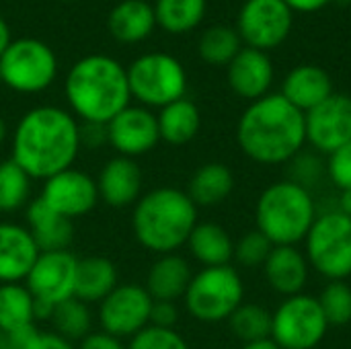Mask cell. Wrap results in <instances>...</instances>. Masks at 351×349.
<instances>
[{
	"instance_id": "cell-25",
	"label": "cell",
	"mask_w": 351,
	"mask_h": 349,
	"mask_svg": "<svg viewBox=\"0 0 351 349\" xmlns=\"http://www.w3.org/2000/svg\"><path fill=\"white\" fill-rule=\"evenodd\" d=\"M107 27L117 41L138 43L146 39L156 27L154 6L146 0H123L111 8Z\"/></svg>"
},
{
	"instance_id": "cell-46",
	"label": "cell",
	"mask_w": 351,
	"mask_h": 349,
	"mask_svg": "<svg viewBox=\"0 0 351 349\" xmlns=\"http://www.w3.org/2000/svg\"><path fill=\"white\" fill-rule=\"evenodd\" d=\"M339 212L351 218V189L341 191V195H339Z\"/></svg>"
},
{
	"instance_id": "cell-34",
	"label": "cell",
	"mask_w": 351,
	"mask_h": 349,
	"mask_svg": "<svg viewBox=\"0 0 351 349\" xmlns=\"http://www.w3.org/2000/svg\"><path fill=\"white\" fill-rule=\"evenodd\" d=\"M234 337L245 344L271 337V313L259 304H241L228 319Z\"/></svg>"
},
{
	"instance_id": "cell-21",
	"label": "cell",
	"mask_w": 351,
	"mask_h": 349,
	"mask_svg": "<svg viewBox=\"0 0 351 349\" xmlns=\"http://www.w3.org/2000/svg\"><path fill=\"white\" fill-rule=\"evenodd\" d=\"M333 95V82L327 70L315 64H302L288 72L282 84V97H286L296 109L308 113Z\"/></svg>"
},
{
	"instance_id": "cell-13",
	"label": "cell",
	"mask_w": 351,
	"mask_h": 349,
	"mask_svg": "<svg viewBox=\"0 0 351 349\" xmlns=\"http://www.w3.org/2000/svg\"><path fill=\"white\" fill-rule=\"evenodd\" d=\"M39 197L60 216L68 220L82 218L90 214L99 200L97 179L80 169H66L43 181Z\"/></svg>"
},
{
	"instance_id": "cell-9",
	"label": "cell",
	"mask_w": 351,
	"mask_h": 349,
	"mask_svg": "<svg viewBox=\"0 0 351 349\" xmlns=\"http://www.w3.org/2000/svg\"><path fill=\"white\" fill-rule=\"evenodd\" d=\"M306 261L331 282L351 276V218L339 210L317 216L306 239Z\"/></svg>"
},
{
	"instance_id": "cell-36",
	"label": "cell",
	"mask_w": 351,
	"mask_h": 349,
	"mask_svg": "<svg viewBox=\"0 0 351 349\" xmlns=\"http://www.w3.org/2000/svg\"><path fill=\"white\" fill-rule=\"evenodd\" d=\"M271 249H274V245L263 232L251 230L234 245L232 259H237V263L243 267H263Z\"/></svg>"
},
{
	"instance_id": "cell-17",
	"label": "cell",
	"mask_w": 351,
	"mask_h": 349,
	"mask_svg": "<svg viewBox=\"0 0 351 349\" xmlns=\"http://www.w3.org/2000/svg\"><path fill=\"white\" fill-rule=\"evenodd\" d=\"M142 169L136 158L115 154L99 171V200L109 208H130L142 197Z\"/></svg>"
},
{
	"instance_id": "cell-31",
	"label": "cell",
	"mask_w": 351,
	"mask_h": 349,
	"mask_svg": "<svg viewBox=\"0 0 351 349\" xmlns=\"http://www.w3.org/2000/svg\"><path fill=\"white\" fill-rule=\"evenodd\" d=\"M33 179L12 160H0V214H14L31 202Z\"/></svg>"
},
{
	"instance_id": "cell-38",
	"label": "cell",
	"mask_w": 351,
	"mask_h": 349,
	"mask_svg": "<svg viewBox=\"0 0 351 349\" xmlns=\"http://www.w3.org/2000/svg\"><path fill=\"white\" fill-rule=\"evenodd\" d=\"M128 349H189L187 341L175 329H160L148 325L130 339Z\"/></svg>"
},
{
	"instance_id": "cell-11",
	"label": "cell",
	"mask_w": 351,
	"mask_h": 349,
	"mask_svg": "<svg viewBox=\"0 0 351 349\" xmlns=\"http://www.w3.org/2000/svg\"><path fill=\"white\" fill-rule=\"evenodd\" d=\"M294 23V10L284 0H247L237 16V33L247 47L269 51L280 47Z\"/></svg>"
},
{
	"instance_id": "cell-37",
	"label": "cell",
	"mask_w": 351,
	"mask_h": 349,
	"mask_svg": "<svg viewBox=\"0 0 351 349\" xmlns=\"http://www.w3.org/2000/svg\"><path fill=\"white\" fill-rule=\"evenodd\" d=\"M325 175H327V165L313 152H298L290 160V179L288 181H292L308 191H311V187L321 183V179Z\"/></svg>"
},
{
	"instance_id": "cell-50",
	"label": "cell",
	"mask_w": 351,
	"mask_h": 349,
	"mask_svg": "<svg viewBox=\"0 0 351 349\" xmlns=\"http://www.w3.org/2000/svg\"><path fill=\"white\" fill-rule=\"evenodd\" d=\"M0 84H2V78H0Z\"/></svg>"
},
{
	"instance_id": "cell-1",
	"label": "cell",
	"mask_w": 351,
	"mask_h": 349,
	"mask_svg": "<svg viewBox=\"0 0 351 349\" xmlns=\"http://www.w3.org/2000/svg\"><path fill=\"white\" fill-rule=\"evenodd\" d=\"M80 150L78 119L56 105L29 109L10 138V158L33 181H45L74 167Z\"/></svg>"
},
{
	"instance_id": "cell-7",
	"label": "cell",
	"mask_w": 351,
	"mask_h": 349,
	"mask_svg": "<svg viewBox=\"0 0 351 349\" xmlns=\"http://www.w3.org/2000/svg\"><path fill=\"white\" fill-rule=\"evenodd\" d=\"M132 97L142 107H158L179 101L187 91V74L183 64L165 51H150L132 62L128 68Z\"/></svg>"
},
{
	"instance_id": "cell-32",
	"label": "cell",
	"mask_w": 351,
	"mask_h": 349,
	"mask_svg": "<svg viewBox=\"0 0 351 349\" xmlns=\"http://www.w3.org/2000/svg\"><path fill=\"white\" fill-rule=\"evenodd\" d=\"M49 323L53 327V333L72 344L84 339L93 331V315L88 304L80 302L74 296L53 306Z\"/></svg>"
},
{
	"instance_id": "cell-45",
	"label": "cell",
	"mask_w": 351,
	"mask_h": 349,
	"mask_svg": "<svg viewBox=\"0 0 351 349\" xmlns=\"http://www.w3.org/2000/svg\"><path fill=\"white\" fill-rule=\"evenodd\" d=\"M10 29H8V25H6V21L0 16V56L6 51V47L10 45Z\"/></svg>"
},
{
	"instance_id": "cell-43",
	"label": "cell",
	"mask_w": 351,
	"mask_h": 349,
	"mask_svg": "<svg viewBox=\"0 0 351 349\" xmlns=\"http://www.w3.org/2000/svg\"><path fill=\"white\" fill-rule=\"evenodd\" d=\"M76 349H128L121 339L105 333V331H90L84 339L78 341Z\"/></svg>"
},
{
	"instance_id": "cell-35",
	"label": "cell",
	"mask_w": 351,
	"mask_h": 349,
	"mask_svg": "<svg viewBox=\"0 0 351 349\" xmlns=\"http://www.w3.org/2000/svg\"><path fill=\"white\" fill-rule=\"evenodd\" d=\"M319 304L329 325H348L351 321V286L346 282H331L323 290Z\"/></svg>"
},
{
	"instance_id": "cell-22",
	"label": "cell",
	"mask_w": 351,
	"mask_h": 349,
	"mask_svg": "<svg viewBox=\"0 0 351 349\" xmlns=\"http://www.w3.org/2000/svg\"><path fill=\"white\" fill-rule=\"evenodd\" d=\"M267 284L282 296L302 294L308 282V261L306 255L296 247H274L263 265Z\"/></svg>"
},
{
	"instance_id": "cell-5",
	"label": "cell",
	"mask_w": 351,
	"mask_h": 349,
	"mask_svg": "<svg viewBox=\"0 0 351 349\" xmlns=\"http://www.w3.org/2000/svg\"><path fill=\"white\" fill-rule=\"evenodd\" d=\"M255 218L257 230L263 232L274 247H296L306 239L317 220V206L308 189L286 179L269 185L261 193Z\"/></svg>"
},
{
	"instance_id": "cell-15",
	"label": "cell",
	"mask_w": 351,
	"mask_h": 349,
	"mask_svg": "<svg viewBox=\"0 0 351 349\" xmlns=\"http://www.w3.org/2000/svg\"><path fill=\"white\" fill-rule=\"evenodd\" d=\"M107 138L119 156H144L160 142L156 115L148 107L128 105L107 123Z\"/></svg>"
},
{
	"instance_id": "cell-49",
	"label": "cell",
	"mask_w": 351,
	"mask_h": 349,
	"mask_svg": "<svg viewBox=\"0 0 351 349\" xmlns=\"http://www.w3.org/2000/svg\"><path fill=\"white\" fill-rule=\"evenodd\" d=\"M6 138H8V128H6V121L0 117V146L6 142Z\"/></svg>"
},
{
	"instance_id": "cell-14",
	"label": "cell",
	"mask_w": 351,
	"mask_h": 349,
	"mask_svg": "<svg viewBox=\"0 0 351 349\" xmlns=\"http://www.w3.org/2000/svg\"><path fill=\"white\" fill-rule=\"evenodd\" d=\"M78 259L70 251H45L39 253L33 263L25 286L33 298L47 304H60L74 296Z\"/></svg>"
},
{
	"instance_id": "cell-24",
	"label": "cell",
	"mask_w": 351,
	"mask_h": 349,
	"mask_svg": "<svg viewBox=\"0 0 351 349\" xmlns=\"http://www.w3.org/2000/svg\"><path fill=\"white\" fill-rule=\"evenodd\" d=\"M117 267L111 259L101 255H90L78 259L74 298L84 304H99L117 286Z\"/></svg>"
},
{
	"instance_id": "cell-27",
	"label": "cell",
	"mask_w": 351,
	"mask_h": 349,
	"mask_svg": "<svg viewBox=\"0 0 351 349\" xmlns=\"http://www.w3.org/2000/svg\"><path fill=\"white\" fill-rule=\"evenodd\" d=\"M187 247L204 267L228 265L234 257V243L230 234L214 222H197L187 239Z\"/></svg>"
},
{
	"instance_id": "cell-18",
	"label": "cell",
	"mask_w": 351,
	"mask_h": 349,
	"mask_svg": "<svg viewBox=\"0 0 351 349\" xmlns=\"http://www.w3.org/2000/svg\"><path fill=\"white\" fill-rule=\"evenodd\" d=\"M39 253L27 226L0 222V284L25 282Z\"/></svg>"
},
{
	"instance_id": "cell-44",
	"label": "cell",
	"mask_w": 351,
	"mask_h": 349,
	"mask_svg": "<svg viewBox=\"0 0 351 349\" xmlns=\"http://www.w3.org/2000/svg\"><path fill=\"white\" fill-rule=\"evenodd\" d=\"M294 12H317L325 8L331 0H284Z\"/></svg>"
},
{
	"instance_id": "cell-41",
	"label": "cell",
	"mask_w": 351,
	"mask_h": 349,
	"mask_svg": "<svg viewBox=\"0 0 351 349\" xmlns=\"http://www.w3.org/2000/svg\"><path fill=\"white\" fill-rule=\"evenodd\" d=\"M177 321H179V311H177L175 302L154 300L152 311H150V325H152V327H160V329H175Z\"/></svg>"
},
{
	"instance_id": "cell-29",
	"label": "cell",
	"mask_w": 351,
	"mask_h": 349,
	"mask_svg": "<svg viewBox=\"0 0 351 349\" xmlns=\"http://www.w3.org/2000/svg\"><path fill=\"white\" fill-rule=\"evenodd\" d=\"M35 325V298L25 284H0V331L14 333Z\"/></svg>"
},
{
	"instance_id": "cell-48",
	"label": "cell",
	"mask_w": 351,
	"mask_h": 349,
	"mask_svg": "<svg viewBox=\"0 0 351 349\" xmlns=\"http://www.w3.org/2000/svg\"><path fill=\"white\" fill-rule=\"evenodd\" d=\"M0 349H19V346L10 339V335L0 333Z\"/></svg>"
},
{
	"instance_id": "cell-10",
	"label": "cell",
	"mask_w": 351,
	"mask_h": 349,
	"mask_svg": "<svg viewBox=\"0 0 351 349\" xmlns=\"http://www.w3.org/2000/svg\"><path fill=\"white\" fill-rule=\"evenodd\" d=\"M329 323L319 298L288 296L271 315V339L280 349H315L327 335Z\"/></svg>"
},
{
	"instance_id": "cell-2",
	"label": "cell",
	"mask_w": 351,
	"mask_h": 349,
	"mask_svg": "<svg viewBox=\"0 0 351 349\" xmlns=\"http://www.w3.org/2000/svg\"><path fill=\"white\" fill-rule=\"evenodd\" d=\"M237 142L259 165H284L302 152L306 142L304 113L282 93L253 101L239 119Z\"/></svg>"
},
{
	"instance_id": "cell-8",
	"label": "cell",
	"mask_w": 351,
	"mask_h": 349,
	"mask_svg": "<svg viewBox=\"0 0 351 349\" xmlns=\"http://www.w3.org/2000/svg\"><path fill=\"white\" fill-rule=\"evenodd\" d=\"M58 76V58L53 49L35 37L12 39L0 56V78L10 91L21 95L41 93Z\"/></svg>"
},
{
	"instance_id": "cell-51",
	"label": "cell",
	"mask_w": 351,
	"mask_h": 349,
	"mask_svg": "<svg viewBox=\"0 0 351 349\" xmlns=\"http://www.w3.org/2000/svg\"><path fill=\"white\" fill-rule=\"evenodd\" d=\"M0 333H2V331H0Z\"/></svg>"
},
{
	"instance_id": "cell-12",
	"label": "cell",
	"mask_w": 351,
	"mask_h": 349,
	"mask_svg": "<svg viewBox=\"0 0 351 349\" xmlns=\"http://www.w3.org/2000/svg\"><path fill=\"white\" fill-rule=\"evenodd\" d=\"M152 296L142 284H117L115 290L99 302L101 331L117 337L132 339L150 325Z\"/></svg>"
},
{
	"instance_id": "cell-6",
	"label": "cell",
	"mask_w": 351,
	"mask_h": 349,
	"mask_svg": "<svg viewBox=\"0 0 351 349\" xmlns=\"http://www.w3.org/2000/svg\"><path fill=\"white\" fill-rule=\"evenodd\" d=\"M245 288L239 272L230 265L204 267L197 272L185 292L187 313L202 323L228 321L243 304Z\"/></svg>"
},
{
	"instance_id": "cell-33",
	"label": "cell",
	"mask_w": 351,
	"mask_h": 349,
	"mask_svg": "<svg viewBox=\"0 0 351 349\" xmlns=\"http://www.w3.org/2000/svg\"><path fill=\"white\" fill-rule=\"evenodd\" d=\"M241 49H243V41L237 29L226 25H214L206 29L197 43V51L202 60L212 66H228Z\"/></svg>"
},
{
	"instance_id": "cell-40",
	"label": "cell",
	"mask_w": 351,
	"mask_h": 349,
	"mask_svg": "<svg viewBox=\"0 0 351 349\" xmlns=\"http://www.w3.org/2000/svg\"><path fill=\"white\" fill-rule=\"evenodd\" d=\"M101 146H109L107 123L82 121V123H80V148L97 150V148H101Z\"/></svg>"
},
{
	"instance_id": "cell-47",
	"label": "cell",
	"mask_w": 351,
	"mask_h": 349,
	"mask_svg": "<svg viewBox=\"0 0 351 349\" xmlns=\"http://www.w3.org/2000/svg\"><path fill=\"white\" fill-rule=\"evenodd\" d=\"M243 349H280L278 344L269 337V339H261V341H253V344H245Z\"/></svg>"
},
{
	"instance_id": "cell-20",
	"label": "cell",
	"mask_w": 351,
	"mask_h": 349,
	"mask_svg": "<svg viewBox=\"0 0 351 349\" xmlns=\"http://www.w3.org/2000/svg\"><path fill=\"white\" fill-rule=\"evenodd\" d=\"M27 228L41 253L45 251H68L74 239L72 220L53 212L39 195L33 197L25 208Z\"/></svg>"
},
{
	"instance_id": "cell-16",
	"label": "cell",
	"mask_w": 351,
	"mask_h": 349,
	"mask_svg": "<svg viewBox=\"0 0 351 349\" xmlns=\"http://www.w3.org/2000/svg\"><path fill=\"white\" fill-rule=\"evenodd\" d=\"M306 142L323 152L331 154L343 144L351 142V99L346 95H331L319 107L304 113Z\"/></svg>"
},
{
	"instance_id": "cell-23",
	"label": "cell",
	"mask_w": 351,
	"mask_h": 349,
	"mask_svg": "<svg viewBox=\"0 0 351 349\" xmlns=\"http://www.w3.org/2000/svg\"><path fill=\"white\" fill-rule=\"evenodd\" d=\"M191 278L193 274L187 259H183L177 253L158 255V259L150 265L146 274L144 288L148 290L152 300L177 302L179 298L185 296Z\"/></svg>"
},
{
	"instance_id": "cell-30",
	"label": "cell",
	"mask_w": 351,
	"mask_h": 349,
	"mask_svg": "<svg viewBox=\"0 0 351 349\" xmlns=\"http://www.w3.org/2000/svg\"><path fill=\"white\" fill-rule=\"evenodd\" d=\"M206 6V0H156V25L169 33H187L204 21Z\"/></svg>"
},
{
	"instance_id": "cell-42",
	"label": "cell",
	"mask_w": 351,
	"mask_h": 349,
	"mask_svg": "<svg viewBox=\"0 0 351 349\" xmlns=\"http://www.w3.org/2000/svg\"><path fill=\"white\" fill-rule=\"evenodd\" d=\"M23 349H76V346L53 331H39L27 341Z\"/></svg>"
},
{
	"instance_id": "cell-28",
	"label": "cell",
	"mask_w": 351,
	"mask_h": 349,
	"mask_svg": "<svg viewBox=\"0 0 351 349\" xmlns=\"http://www.w3.org/2000/svg\"><path fill=\"white\" fill-rule=\"evenodd\" d=\"M234 189V177L232 171L222 165V163H208L202 165L187 187V195L191 197V202L199 208H212L222 204Z\"/></svg>"
},
{
	"instance_id": "cell-26",
	"label": "cell",
	"mask_w": 351,
	"mask_h": 349,
	"mask_svg": "<svg viewBox=\"0 0 351 349\" xmlns=\"http://www.w3.org/2000/svg\"><path fill=\"white\" fill-rule=\"evenodd\" d=\"M156 121L160 140L171 146H183L197 136L202 128V113L193 101L183 97L165 105L156 115Z\"/></svg>"
},
{
	"instance_id": "cell-4",
	"label": "cell",
	"mask_w": 351,
	"mask_h": 349,
	"mask_svg": "<svg viewBox=\"0 0 351 349\" xmlns=\"http://www.w3.org/2000/svg\"><path fill=\"white\" fill-rule=\"evenodd\" d=\"M197 224V206L187 191L177 187H156L144 193L132 212L136 241L156 255L177 253Z\"/></svg>"
},
{
	"instance_id": "cell-19",
	"label": "cell",
	"mask_w": 351,
	"mask_h": 349,
	"mask_svg": "<svg viewBox=\"0 0 351 349\" xmlns=\"http://www.w3.org/2000/svg\"><path fill=\"white\" fill-rule=\"evenodd\" d=\"M271 82H274V64L267 51L243 47L228 64V84L243 99L257 101L269 95Z\"/></svg>"
},
{
	"instance_id": "cell-39",
	"label": "cell",
	"mask_w": 351,
	"mask_h": 349,
	"mask_svg": "<svg viewBox=\"0 0 351 349\" xmlns=\"http://www.w3.org/2000/svg\"><path fill=\"white\" fill-rule=\"evenodd\" d=\"M327 177L331 179V183L337 189H341V191L351 189V142L343 144L341 148H337L335 152L329 154Z\"/></svg>"
},
{
	"instance_id": "cell-3",
	"label": "cell",
	"mask_w": 351,
	"mask_h": 349,
	"mask_svg": "<svg viewBox=\"0 0 351 349\" xmlns=\"http://www.w3.org/2000/svg\"><path fill=\"white\" fill-rule=\"evenodd\" d=\"M64 93L72 115L93 123H109L132 101L128 68L105 53H90L74 62Z\"/></svg>"
}]
</instances>
